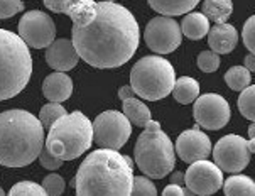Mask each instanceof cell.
<instances>
[{
  "mask_svg": "<svg viewBox=\"0 0 255 196\" xmlns=\"http://www.w3.org/2000/svg\"><path fill=\"white\" fill-rule=\"evenodd\" d=\"M44 149V127L27 110L0 113V164L24 168L34 163Z\"/></svg>",
  "mask_w": 255,
  "mask_h": 196,
  "instance_id": "3",
  "label": "cell"
},
{
  "mask_svg": "<svg viewBox=\"0 0 255 196\" xmlns=\"http://www.w3.org/2000/svg\"><path fill=\"white\" fill-rule=\"evenodd\" d=\"M42 188L46 190V195L49 196H58L61 195L64 188H66V185H64V180L59 174H47V176L44 178V181H42Z\"/></svg>",
  "mask_w": 255,
  "mask_h": 196,
  "instance_id": "30",
  "label": "cell"
},
{
  "mask_svg": "<svg viewBox=\"0 0 255 196\" xmlns=\"http://www.w3.org/2000/svg\"><path fill=\"white\" fill-rule=\"evenodd\" d=\"M100 2H115V0H100Z\"/></svg>",
  "mask_w": 255,
  "mask_h": 196,
  "instance_id": "42",
  "label": "cell"
},
{
  "mask_svg": "<svg viewBox=\"0 0 255 196\" xmlns=\"http://www.w3.org/2000/svg\"><path fill=\"white\" fill-rule=\"evenodd\" d=\"M71 185L80 196H128L133 185V163L117 149L100 147L86 156Z\"/></svg>",
  "mask_w": 255,
  "mask_h": 196,
  "instance_id": "2",
  "label": "cell"
},
{
  "mask_svg": "<svg viewBox=\"0 0 255 196\" xmlns=\"http://www.w3.org/2000/svg\"><path fill=\"white\" fill-rule=\"evenodd\" d=\"M249 137H255V122L249 127Z\"/></svg>",
  "mask_w": 255,
  "mask_h": 196,
  "instance_id": "40",
  "label": "cell"
},
{
  "mask_svg": "<svg viewBox=\"0 0 255 196\" xmlns=\"http://www.w3.org/2000/svg\"><path fill=\"white\" fill-rule=\"evenodd\" d=\"M64 113H68V112L64 110V107L61 105V103L49 102V103H46V105L41 108V112H39V120H41L42 127L49 129L51 125H53L54 122L59 119V117L64 115Z\"/></svg>",
  "mask_w": 255,
  "mask_h": 196,
  "instance_id": "26",
  "label": "cell"
},
{
  "mask_svg": "<svg viewBox=\"0 0 255 196\" xmlns=\"http://www.w3.org/2000/svg\"><path fill=\"white\" fill-rule=\"evenodd\" d=\"M239 34L232 24L222 22L215 24L208 32V46L211 51L218 54H228L237 47Z\"/></svg>",
  "mask_w": 255,
  "mask_h": 196,
  "instance_id": "16",
  "label": "cell"
},
{
  "mask_svg": "<svg viewBox=\"0 0 255 196\" xmlns=\"http://www.w3.org/2000/svg\"><path fill=\"white\" fill-rule=\"evenodd\" d=\"M66 15L73 20L71 41L75 49L90 66L119 68L139 47V24L122 3L70 0Z\"/></svg>",
  "mask_w": 255,
  "mask_h": 196,
  "instance_id": "1",
  "label": "cell"
},
{
  "mask_svg": "<svg viewBox=\"0 0 255 196\" xmlns=\"http://www.w3.org/2000/svg\"><path fill=\"white\" fill-rule=\"evenodd\" d=\"M8 193L12 196H44L46 190L32 181H20L15 186H12V190Z\"/></svg>",
  "mask_w": 255,
  "mask_h": 196,
  "instance_id": "27",
  "label": "cell"
},
{
  "mask_svg": "<svg viewBox=\"0 0 255 196\" xmlns=\"http://www.w3.org/2000/svg\"><path fill=\"white\" fill-rule=\"evenodd\" d=\"M19 36L34 49L47 47L56 37V25L49 15L41 10L25 12L19 22Z\"/></svg>",
  "mask_w": 255,
  "mask_h": 196,
  "instance_id": "12",
  "label": "cell"
},
{
  "mask_svg": "<svg viewBox=\"0 0 255 196\" xmlns=\"http://www.w3.org/2000/svg\"><path fill=\"white\" fill-rule=\"evenodd\" d=\"M250 154H255V137H250V141H247Z\"/></svg>",
  "mask_w": 255,
  "mask_h": 196,
  "instance_id": "39",
  "label": "cell"
},
{
  "mask_svg": "<svg viewBox=\"0 0 255 196\" xmlns=\"http://www.w3.org/2000/svg\"><path fill=\"white\" fill-rule=\"evenodd\" d=\"M130 195L155 196L157 195V190H155V185L150 181L149 176H133V185H132Z\"/></svg>",
  "mask_w": 255,
  "mask_h": 196,
  "instance_id": "28",
  "label": "cell"
},
{
  "mask_svg": "<svg viewBox=\"0 0 255 196\" xmlns=\"http://www.w3.org/2000/svg\"><path fill=\"white\" fill-rule=\"evenodd\" d=\"M122 105H124V113L127 115V119L130 120L133 125H137V127H145L147 122L152 119L149 107H147L144 102H140V100H137L133 97L125 98L122 100Z\"/></svg>",
  "mask_w": 255,
  "mask_h": 196,
  "instance_id": "21",
  "label": "cell"
},
{
  "mask_svg": "<svg viewBox=\"0 0 255 196\" xmlns=\"http://www.w3.org/2000/svg\"><path fill=\"white\" fill-rule=\"evenodd\" d=\"M174 68L161 56H144L133 64L130 71V86L135 95L149 102L166 98L174 88Z\"/></svg>",
  "mask_w": 255,
  "mask_h": 196,
  "instance_id": "7",
  "label": "cell"
},
{
  "mask_svg": "<svg viewBox=\"0 0 255 196\" xmlns=\"http://www.w3.org/2000/svg\"><path fill=\"white\" fill-rule=\"evenodd\" d=\"M203 14L208 17L210 20L217 24L227 22L228 17L233 12V2L232 0H205L203 2Z\"/></svg>",
  "mask_w": 255,
  "mask_h": 196,
  "instance_id": "22",
  "label": "cell"
},
{
  "mask_svg": "<svg viewBox=\"0 0 255 196\" xmlns=\"http://www.w3.org/2000/svg\"><path fill=\"white\" fill-rule=\"evenodd\" d=\"M42 93L49 102H66L73 93V81L64 71L51 73L42 81Z\"/></svg>",
  "mask_w": 255,
  "mask_h": 196,
  "instance_id": "17",
  "label": "cell"
},
{
  "mask_svg": "<svg viewBox=\"0 0 255 196\" xmlns=\"http://www.w3.org/2000/svg\"><path fill=\"white\" fill-rule=\"evenodd\" d=\"M70 0H44V5L56 14H66V7Z\"/></svg>",
  "mask_w": 255,
  "mask_h": 196,
  "instance_id": "34",
  "label": "cell"
},
{
  "mask_svg": "<svg viewBox=\"0 0 255 196\" xmlns=\"http://www.w3.org/2000/svg\"><path fill=\"white\" fill-rule=\"evenodd\" d=\"M133 95H135V91H133L132 86H128V85H125V86H122V88L119 90V98L120 100L130 98V97H133Z\"/></svg>",
  "mask_w": 255,
  "mask_h": 196,
  "instance_id": "36",
  "label": "cell"
},
{
  "mask_svg": "<svg viewBox=\"0 0 255 196\" xmlns=\"http://www.w3.org/2000/svg\"><path fill=\"white\" fill-rule=\"evenodd\" d=\"M184 183L193 195H213L223 186V171L206 159L194 161L184 174Z\"/></svg>",
  "mask_w": 255,
  "mask_h": 196,
  "instance_id": "13",
  "label": "cell"
},
{
  "mask_svg": "<svg viewBox=\"0 0 255 196\" xmlns=\"http://www.w3.org/2000/svg\"><path fill=\"white\" fill-rule=\"evenodd\" d=\"M242 37H244V44L249 49V53L255 54V14L247 19L242 30Z\"/></svg>",
  "mask_w": 255,
  "mask_h": 196,
  "instance_id": "31",
  "label": "cell"
},
{
  "mask_svg": "<svg viewBox=\"0 0 255 196\" xmlns=\"http://www.w3.org/2000/svg\"><path fill=\"white\" fill-rule=\"evenodd\" d=\"M39 163H41V166L42 168H46V169H51V171H54V169H59L61 168V164L64 163L63 159H59V158H54L53 154H51L49 151L46 149H42L41 151V154H39Z\"/></svg>",
  "mask_w": 255,
  "mask_h": 196,
  "instance_id": "33",
  "label": "cell"
},
{
  "mask_svg": "<svg viewBox=\"0 0 255 196\" xmlns=\"http://www.w3.org/2000/svg\"><path fill=\"white\" fill-rule=\"evenodd\" d=\"M239 110L245 119L255 122V85H249L242 90L239 98Z\"/></svg>",
  "mask_w": 255,
  "mask_h": 196,
  "instance_id": "25",
  "label": "cell"
},
{
  "mask_svg": "<svg viewBox=\"0 0 255 196\" xmlns=\"http://www.w3.org/2000/svg\"><path fill=\"white\" fill-rule=\"evenodd\" d=\"M183 181H184L183 173H174V174H172L171 183H176V185H183Z\"/></svg>",
  "mask_w": 255,
  "mask_h": 196,
  "instance_id": "38",
  "label": "cell"
},
{
  "mask_svg": "<svg viewBox=\"0 0 255 196\" xmlns=\"http://www.w3.org/2000/svg\"><path fill=\"white\" fill-rule=\"evenodd\" d=\"M147 2L159 14L174 17L191 12L200 3V0H147Z\"/></svg>",
  "mask_w": 255,
  "mask_h": 196,
  "instance_id": "19",
  "label": "cell"
},
{
  "mask_svg": "<svg viewBox=\"0 0 255 196\" xmlns=\"http://www.w3.org/2000/svg\"><path fill=\"white\" fill-rule=\"evenodd\" d=\"M244 66L247 68L250 73H255V54L254 53H249L247 56H245Z\"/></svg>",
  "mask_w": 255,
  "mask_h": 196,
  "instance_id": "37",
  "label": "cell"
},
{
  "mask_svg": "<svg viewBox=\"0 0 255 196\" xmlns=\"http://www.w3.org/2000/svg\"><path fill=\"white\" fill-rule=\"evenodd\" d=\"M164 196H171V195H178V196H186V195H193L189 190H184L181 185H176V183H172V185L166 186L162 191Z\"/></svg>",
  "mask_w": 255,
  "mask_h": 196,
  "instance_id": "35",
  "label": "cell"
},
{
  "mask_svg": "<svg viewBox=\"0 0 255 196\" xmlns=\"http://www.w3.org/2000/svg\"><path fill=\"white\" fill-rule=\"evenodd\" d=\"M80 54L70 39H54L46 51V61L56 71H70L78 64Z\"/></svg>",
  "mask_w": 255,
  "mask_h": 196,
  "instance_id": "15",
  "label": "cell"
},
{
  "mask_svg": "<svg viewBox=\"0 0 255 196\" xmlns=\"http://www.w3.org/2000/svg\"><path fill=\"white\" fill-rule=\"evenodd\" d=\"M181 30L188 39L200 41L210 32V19L203 12H188L181 24Z\"/></svg>",
  "mask_w": 255,
  "mask_h": 196,
  "instance_id": "18",
  "label": "cell"
},
{
  "mask_svg": "<svg viewBox=\"0 0 255 196\" xmlns=\"http://www.w3.org/2000/svg\"><path fill=\"white\" fill-rule=\"evenodd\" d=\"M174 149L183 163L191 164L194 161L210 158L211 142L210 137L205 132H201L200 125L196 124L193 129L184 130L183 134H179Z\"/></svg>",
  "mask_w": 255,
  "mask_h": 196,
  "instance_id": "14",
  "label": "cell"
},
{
  "mask_svg": "<svg viewBox=\"0 0 255 196\" xmlns=\"http://www.w3.org/2000/svg\"><path fill=\"white\" fill-rule=\"evenodd\" d=\"M3 195H5V191H3L2 188H0V196H3Z\"/></svg>",
  "mask_w": 255,
  "mask_h": 196,
  "instance_id": "41",
  "label": "cell"
},
{
  "mask_svg": "<svg viewBox=\"0 0 255 196\" xmlns=\"http://www.w3.org/2000/svg\"><path fill=\"white\" fill-rule=\"evenodd\" d=\"M31 75L29 46L19 34L0 29V102L17 97L27 86Z\"/></svg>",
  "mask_w": 255,
  "mask_h": 196,
  "instance_id": "4",
  "label": "cell"
},
{
  "mask_svg": "<svg viewBox=\"0 0 255 196\" xmlns=\"http://www.w3.org/2000/svg\"><path fill=\"white\" fill-rule=\"evenodd\" d=\"M252 80V75L245 66H233L225 73V81L233 91H242L247 88Z\"/></svg>",
  "mask_w": 255,
  "mask_h": 196,
  "instance_id": "24",
  "label": "cell"
},
{
  "mask_svg": "<svg viewBox=\"0 0 255 196\" xmlns=\"http://www.w3.org/2000/svg\"><path fill=\"white\" fill-rule=\"evenodd\" d=\"M133 161L145 176L162 180L176 166V149L161 124L150 119L145 124L133 149Z\"/></svg>",
  "mask_w": 255,
  "mask_h": 196,
  "instance_id": "6",
  "label": "cell"
},
{
  "mask_svg": "<svg viewBox=\"0 0 255 196\" xmlns=\"http://www.w3.org/2000/svg\"><path fill=\"white\" fill-rule=\"evenodd\" d=\"M223 191L227 196H255V183L252 178L235 173V176H230L227 181H223Z\"/></svg>",
  "mask_w": 255,
  "mask_h": 196,
  "instance_id": "23",
  "label": "cell"
},
{
  "mask_svg": "<svg viewBox=\"0 0 255 196\" xmlns=\"http://www.w3.org/2000/svg\"><path fill=\"white\" fill-rule=\"evenodd\" d=\"M24 8L22 0H0V19H8Z\"/></svg>",
  "mask_w": 255,
  "mask_h": 196,
  "instance_id": "32",
  "label": "cell"
},
{
  "mask_svg": "<svg viewBox=\"0 0 255 196\" xmlns=\"http://www.w3.org/2000/svg\"><path fill=\"white\" fill-rule=\"evenodd\" d=\"M220 66V54L215 51H203L198 56V68L205 73H213L217 71Z\"/></svg>",
  "mask_w": 255,
  "mask_h": 196,
  "instance_id": "29",
  "label": "cell"
},
{
  "mask_svg": "<svg viewBox=\"0 0 255 196\" xmlns=\"http://www.w3.org/2000/svg\"><path fill=\"white\" fill-rule=\"evenodd\" d=\"M93 144V122L80 110L64 113L49 127L44 147L54 158L73 161L83 156Z\"/></svg>",
  "mask_w": 255,
  "mask_h": 196,
  "instance_id": "5",
  "label": "cell"
},
{
  "mask_svg": "<svg viewBox=\"0 0 255 196\" xmlns=\"http://www.w3.org/2000/svg\"><path fill=\"white\" fill-rule=\"evenodd\" d=\"M145 44L157 54H169L176 51L183 39L181 25L169 15H159L149 20L144 32Z\"/></svg>",
  "mask_w": 255,
  "mask_h": 196,
  "instance_id": "9",
  "label": "cell"
},
{
  "mask_svg": "<svg viewBox=\"0 0 255 196\" xmlns=\"http://www.w3.org/2000/svg\"><path fill=\"white\" fill-rule=\"evenodd\" d=\"M171 93L176 102L188 105V103H193L198 98V95H200V83L191 76H181L176 80L174 88H172Z\"/></svg>",
  "mask_w": 255,
  "mask_h": 196,
  "instance_id": "20",
  "label": "cell"
},
{
  "mask_svg": "<svg viewBox=\"0 0 255 196\" xmlns=\"http://www.w3.org/2000/svg\"><path fill=\"white\" fill-rule=\"evenodd\" d=\"M215 164L225 173H240L249 166L250 151L242 136L228 134L222 137L213 147Z\"/></svg>",
  "mask_w": 255,
  "mask_h": 196,
  "instance_id": "10",
  "label": "cell"
},
{
  "mask_svg": "<svg viewBox=\"0 0 255 196\" xmlns=\"http://www.w3.org/2000/svg\"><path fill=\"white\" fill-rule=\"evenodd\" d=\"M193 115L200 127L220 130L230 120V105L222 95L206 93L194 100Z\"/></svg>",
  "mask_w": 255,
  "mask_h": 196,
  "instance_id": "11",
  "label": "cell"
},
{
  "mask_svg": "<svg viewBox=\"0 0 255 196\" xmlns=\"http://www.w3.org/2000/svg\"><path fill=\"white\" fill-rule=\"evenodd\" d=\"M132 134V122L125 113L107 110L93 122V142L107 149H122Z\"/></svg>",
  "mask_w": 255,
  "mask_h": 196,
  "instance_id": "8",
  "label": "cell"
}]
</instances>
